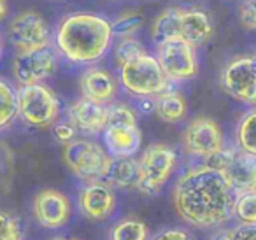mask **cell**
<instances>
[{"mask_svg": "<svg viewBox=\"0 0 256 240\" xmlns=\"http://www.w3.org/2000/svg\"><path fill=\"white\" fill-rule=\"evenodd\" d=\"M8 14V4H6V0H0V22L6 18Z\"/></svg>", "mask_w": 256, "mask_h": 240, "instance_id": "cell-33", "label": "cell"}, {"mask_svg": "<svg viewBox=\"0 0 256 240\" xmlns=\"http://www.w3.org/2000/svg\"><path fill=\"white\" fill-rule=\"evenodd\" d=\"M112 40V25L96 14L67 16L56 32V44L67 60L74 64H93L100 60Z\"/></svg>", "mask_w": 256, "mask_h": 240, "instance_id": "cell-2", "label": "cell"}, {"mask_svg": "<svg viewBox=\"0 0 256 240\" xmlns=\"http://www.w3.org/2000/svg\"><path fill=\"white\" fill-rule=\"evenodd\" d=\"M230 240H256V224H244L228 232Z\"/></svg>", "mask_w": 256, "mask_h": 240, "instance_id": "cell-31", "label": "cell"}, {"mask_svg": "<svg viewBox=\"0 0 256 240\" xmlns=\"http://www.w3.org/2000/svg\"><path fill=\"white\" fill-rule=\"evenodd\" d=\"M18 114L30 126L46 128L60 116V100L46 84L22 86L18 92Z\"/></svg>", "mask_w": 256, "mask_h": 240, "instance_id": "cell-5", "label": "cell"}, {"mask_svg": "<svg viewBox=\"0 0 256 240\" xmlns=\"http://www.w3.org/2000/svg\"><path fill=\"white\" fill-rule=\"evenodd\" d=\"M120 81L128 93L136 96H156L167 90L170 79L158 58L146 53L120 67Z\"/></svg>", "mask_w": 256, "mask_h": 240, "instance_id": "cell-3", "label": "cell"}, {"mask_svg": "<svg viewBox=\"0 0 256 240\" xmlns=\"http://www.w3.org/2000/svg\"><path fill=\"white\" fill-rule=\"evenodd\" d=\"M70 123L76 126V130L88 135H96L106 130L107 124V107L106 104L95 102L86 96L76 100L68 109Z\"/></svg>", "mask_w": 256, "mask_h": 240, "instance_id": "cell-15", "label": "cell"}, {"mask_svg": "<svg viewBox=\"0 0 256 240\" xmlns=\"http://www.w3.org/2000/svg\"><path fill=\"white\" fill-rule=\"evenodd\" d=\"M214 240H230V235H228V232H224V233H220V235L216 236Z\"/></svg>", "mask_w": 256, "mask_h": 240, "instance_id": "cell-34", "label": "cell"}, {"mask_svg": "<svg viewBox=\"0 0 256 240\" xmlns=\"http://www.w3.org/2000/svg\"><path fill=\"white\" fill-rule=\"evenodd\" d=\"M79 207L86 218L93 221H104L116 208V196L110 184L102 180H92L79 193Z\"/></svg>", "mask_w": 256, "mask_h": 240, "instance_id": "cell-14", "label": "cell"}, {"mask_svg": "<svg viewBox=\"0 0 256 240\" xmlns=\"http://www.w3.org/2000/svg\"><path fill=\"white\" fill-rule=\"evenodd\" d=\"M237 146L242 151L256 156V109L242 116L237 124Z\"/></svg>", "mask_w": 256, "mask_h": 240, "instance_id": "cell-23", "label": "cell"}, {"mask_svg": "<svg viewBox=\"0 0 256 240\" xmlns=\"http://www.w3.org/2000/svg\"><path fill=\"white\" fill-rule=\"evenodd\" d=\"M56 72V56L48 48L22 51L12 62V76L22 86L50 79Z\"/></svg>", "mask_w": 256, "mask_h": 240, "instance_id": "cell-12", "label": "cell"}, {"mask_svg": "<svg viewBox=\"0 0 256 240\" xmlns=\"http://www.w3.org/2000/svg\"><path fill=\"white\" fill-rule=\"evenodd\" d=\"M178 156L172 148L165 144H151L144 149L139 160L140 182L139 191L144 194H156L165 186L174 172Z\"/></svg>", "mask_w": 256, "mask_h": 240, "instance_id": "cell-6", "label": "cell"}, {"mask_svg": "<svg viewBox=\"0 0 256 240\" xmlns=\"http://www.w3.org/2000/svg\"><path fill=\"white\" fill-rule=\"evenodd\" d=\"M158 62L167 78L172 81L192 79L198 72L195 48L181 37H172L158 44Z\"/></svg>", "mask_w": 256, "mask_h": 240, "instance_id": "cell-8", "label": "cell"}, {"mask_svg": "<svg viewBox=\"0 0 256 240\" xmlns=\"http://www.w3.org/2000/svg\"><path fill=\"white\" fill-rule=\"evenodd\" d=\"M18 116V93L11 84L0 79V130L14 121Z\"/></svg>", "mask_w": 256, "mask_h": 240, "instance_id": "cell-24", "label": "cell"}, {"mask_svg": "<svg viewBox=\"0 0 256 240\" xmlns=\"http://www.w3.org/2000/svg\"><path fill=\"white\" fill-rule=\"evenodd\" d=\"M112 25V34H118L121 37H130L132 34H136L142 25V18L139 14H124L121 18H118Z\"/></svg>", "mask_w": 256, "mask_h": 240, "instance_id": "cell-28", "label": "cell"}, {"mask_svg": "<svg viewBox=\"0 0 256 240\" xmlns=\"http://www.w3.org/2000/svg\"><path fill=\"white\" fill-rule=\"evenodd\" d=\"M172 200L181 219L202 230L224 224L235 208L234 190L209 165L182 174L174 186Z\"/></svg>", "mask_w": 256, "mask_h": 240, "instance_id": "cell-1", "label": "cell"}, {"mask_svg": "<svg viewBox=\"0 0 256 240\" xmlns=\"http://www.w3.org/2000/svg\"><path fill=\"white\" fill-rule=\"evenodd\" d=\"M154 110L158 118L167 123H178L186 116V100L178 92H168L165 90L164 93L156 95L154 102Z\"/></svg>", "mask_w": 256, "mask_h": 240, "instance_id": "cell-20", "label": "cell"}, {"mask_svg": "<svg viewBox=\"0 0 256 240\" xmlns=\"http://www.w3.org/2000/svg\"><path fill=\"white\" fill-rule=\"evenodd\" d=\"M9 40L18 53L48 48L51 40L50 26L40 14L25 11L16 16L9 25Z\"/></svg>", "mask_w": 256, "mask_h": 240, "instance_id": "cell-10", "label": "cell"}, {"mask_svg": "<svg viewBox=\"0 0 256 240\" xmlns=\"http://www.w3.org/2000/svg\"><path fill=\"white\" fill-rule=\"evenodd\" d=\"M74 135H76V126L72 123H58L54 126V137L60 142H64V144L74 140Z\"/></svg>", "mask_w": 256, "mask_h": 240, "instance_id": "cell-32", "label": "cell"}, {"mask_svg": "<svg viewBox=\"0 0 256 240\" xmlns=\"http://www.w3.org/2000/svg\"><path fill=\"white\" fill-rule=\"evenodd\" d=\"M182 148L188 154L210 158L223 149V132L210 118H195L182 134Z\"/></svg>", "mask_w": 256, "mask_h": 240, "instance_id": "cell-11", "label": "cell"}, {"mask_svg": "<svg viewBox=\"0 0 256 240\" xmlns=\"http://www.w3.org/2000/svg\"><path fill=\"white\" fill-rule=\"evenodd\" d=\"M212 36V25H210L209 16L200 9H182L181 16V30L179 37L190 42L193 48H200L207 42Z\"/></svg>", "mask_w": 256, "mask_h": 240, "instance_id": "cell-18", "label": "cell"}, {"mask_svg": "<svg viewBox=\"0 0 256 240\" xmlns=\"http://www.w3.org/2000/svg\"><path fill=\"white\" fill-rule=\"evenodd\" d=\"M234 214L244 224H256V194L251 190L242 191L235 196Z\"/></svg>", "mask_w": 256, "mask_h": 240, "instance_id": "cell-25", "label": "cell"}, {"mask_svg": "<svg viewBox=\"0 0 256 240\" xmlns=\"http://www.w3.org/2000/svg\"><path fill=\"white\" fill-rule=\"evenodd\" d=\"M107 184L121 190H139L140 166L132 156H114L106 176Z\"/></svg>", "mask_w": 256, "mask_h": 240, "instance_id": "cell-19", "label": "cell"}, {"mask_svg": "<svg viewBox=\"0 0 256 240\" xmlns=\"http://www.w3.org/2000/svg\"><path fill=\"white\" fill-rule=\"evenodd\" d=\"M0 54H2V40H0Z\"/></svg>", "mask_w": 256, "mask_h": 240, "instance_id": "cell-37", "label": "cell"}, {"mask_svg": "<svg viewBox=\"0 0 256 240\" xmlns=\"http://www.w3.org/2000/svg\"><path fill=\"white\" fill-rule=\"evenodd\" d=\"M53 240H78V238H67V236H58V238H53Z\"/></svg>", "mask_w": 256, "mask_h": 240, "instance_id": "cell-35", "label": "cell"}, {"mask_svg": "<svg viewBox=\"0 0 256 240\" xmlns=\"http://www.w3.org/2000/svg\"><path fill=\"white\" fill-rule=\"evenodd\" d=\"M151 240H196L190 232L182 228H167L153 236Z\"/></svg>", "mask_w": 256, "mask_h": 240, "instance_id": "cell-30", "label": "cell"}, {"mask_svg": "<svg viewBox=\"0 0 256 240\" xmlns=\"http://www.w3.org/2000/svg\"><path fill=\"white\" fill-rule=\"evenodd\" d=\"M207 165L216 168L228 186L237 193L251 190L256 179V156L238 149H221L214 156H210Z\"/></svg>", "mask_w": 256, "mask_h": 240, "instance_id": "cell-7", "label": "cell"}, {"mask_svg": "<svg viewBox=\"0 0 256 240\" xmlns=\"http://www.w3.org/2000/svg\"><path fill=\"white\" fill-rule=\"evenodd\" d=\"M22 226L16 218L0 210V240H22Z\"/></svg>", "mask_w": 256, "mask_h": 240, "instance_id": "cell-27", "label": "cell"}, {"mask_svg": "<svg viewBox=\"0 0 256 240\" xmlns=\"http://www.w3.org/2000/svg\"><path fill=\"white\" fill-rule=\"evenodd\" d=\"M221 88L248 106H256V58L242 56L232 60L221 72Z\"/></svg>", "mask_w": 256, "mask_h": 240, "instance_id": "cell-9", "label": "cell"}, {"mask_svg": "<svg viewBox=\"0 0 256 240\" xmlns=\"http://www.w3.org/2000/svg\"><path fill=\"white\" fill-rule=\"evenodd\" d=\"M110 160L112 158L96 142L86 138L70 140L64 148V162L68 170L86 182L106 179Z\"/></svg>", "mask_w": 256, "mask_h": 240, "instance_id": "cell-4", "label": "cell"}, {"mask_svg": "<svg viewBox=\"0 0 256 240\" xmlns=\"http://www.w3.org/2000/svg\"><path fill=\"white\" fill-rule=\"evenodd\" d=\"M32 212L36 221L42 228L58 230L65 226L70 219L72 205L65 193L58 190H42L36 194L32 204Z\"/></svg>", "mask_w": 256, "mask_h": 240, "instance_id": "cell-13", "label": "cell"}, {"mask_svg": "<svg viewBox=\"0 0 256 240\" xmlns=\"http://www.w3.org/2000/svg\"><path fill=\"white\" fill-rule=\"evenodd\" d=\"M109 240H150V228L140 219H121L110 228Z\"/></svg>", "mask_w": 256, "mask_h": 240, "instance_id": "cell-22", "label": "cell"}, {"mask_svg": "<svg viewBox=\"0 0 256 240\" xmlns=\"http://www.w3.org/2000/svg\"><path fill=\"white\" fill-rule=\"evenodd\" d=\"M104 140L112 156H134L142 144V132L137 123H109L104 130Z\"/></svg>", "mask_w": 256, "mask_h": 240, "instance_id": "cell-16", "label": "cell"}, {"mask_svg": "<svg viewBox=\"0 0 256 240\" xmlns=\"http://www.w3.org/2000/svg\"><path fill=\"white\" fill-rule=\"evenodd\" d=\"M238 20L242 26L249 30H256V0H246L238 8Z\"/></svg>", "mask_w": 256, "mask_h": 240, "instance_id": "cell-29", "label": "cell"}, {"mask_svg": "<svg viewBox=\"0 0 256 240\" xmlns=\"http://www.w3.org/2000/svg\"><path fill=\"white\" fill-rule=\"evenodd\" d=\"M251 191L256 194V179H254V182H252V186H251Z\"/></svg>", "mask_w": 256, "mask_h": 240, "instance_id": "cell-36", "label": "cell"}, {"mask_svg": "<svg viewBox=\"0 0 256 240\" xmlns=\"http://www.w3.org/2000/svg\"><path fill=\"white\" fill-rule=\"evenodd\" d=\"M142 54H146V50H144L142 44L137 39H134L132 36L123 37L121 42L116 46V51H114V58H116V64L120 65V67H123L128 62L136 60V58L142 56Z\"/></svg>", "mask_w": 256, "mask_h": 240, "instance_id": "cell-26", "label": "cell"}, {"mask_svg": "<svg viewBox=\"0 0 256 240\" xmlns=\"http://www.w3.org/2000/svg\"><path fill=\"white\" fill-rule=\"evenodd\" d=\"M182 9H165L151 26V36L156 44H162L172 37H179Z\"/></svg>", "mask_w": 256, "mask_h": 240, "instance_id": "cell-21", "label": "cell"}, {"mask_svg": "<svg viewBox=\"0 0 256 240\" xmlns=\"http://www.w3.org/2000/svg\"><path fill=\"white\" fill-rule=\"evenodd\" d=\"M81 92L86 98L107 104L116 95V81L107 70L93 67L81 76Z\"/></svg>", "mask_w": 256, "mask_h": 240, "instance_id": "cell-17", "label": "cell"}]
</instances>
